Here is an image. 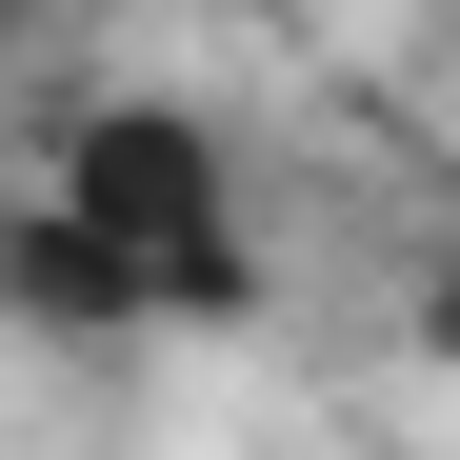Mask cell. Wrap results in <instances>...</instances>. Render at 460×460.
<instances>
[{"label":"cell","instance_id":"cell-1","mask_svg":"<svg viewBox=\"0 0 460 460\" xmlns=\"http://www.w3.org/2000/svg\"><path fill=\"white\" fill-rule=\"evenodd\" d=\"M21 21H40V0H0V60H21Z\"/></svg>","mask_w":460,"mask_h":460},{"label":"cell","instance_id":"cell-2","mask_svg":"<svg viewBox=\"0 0 460 460\" xmlns=\"http://www.w3.org/2000/svg\"><path fill=\"white\" fill-rule=\"evenodd\" d=\"M440 341H460V300H440Z\"/></svg>","mask_w":460,"mask_h":460}]
</instances>
